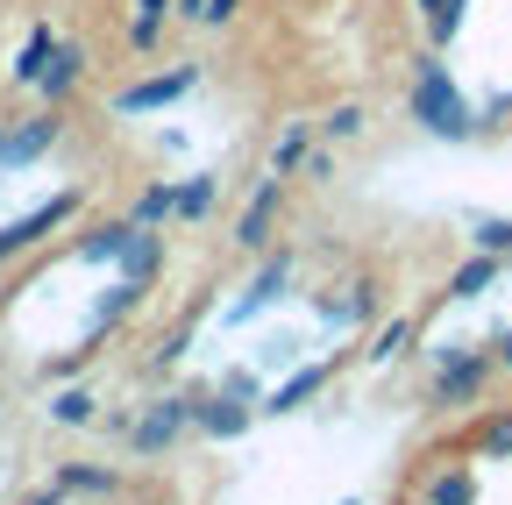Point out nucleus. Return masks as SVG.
Segmentation results:
<instances>
[{"mask_svg":"<svg viewBox=\"0 0 512 505\" xmlns=\"http://www.w3.org/2000/svg\"><path fill=\"white\" fill-rule=\"evenodd\" d=\"M477 385H484V363H477V356H456V370H441V406L477 399Z\"/></svg>","mask_w":512,"mask_h":505,"instance_id":"8","label":"nucleus"},{"mask_svg":"<svg viewBox=\"0 0 512 505\" xmlns=\"http://www.w3.org/2000/svg\"><path fill=\"white\" fill-rule=\"evenodd\" d=\"M271 214H278V178H271V185H256V200H249L235 242H242V249H264V242H271Z\"/></svg>","mask_w":512,"mask_h":505,"instance_id":"4","label":"nucleus"},{"mask_svg":"<svg viewBox=\"0 0 512 505\" xmlns=\"http://www.w3.org/2000/svg\"><path fill=\"white\" fill-rule=\"evenodd\" d=\"M491 278H498V257H491V249H477V257H470L456 278H448V299H477Z\"/></svg>","mask_w":512,"mask_h":505,"instance_id":"10","label":"nucleus"},{"mask_svg":"<svg viewBox=\"0 0 512 505\" xmlns=\"http://www.w3.org/2000/svg\"><path fill=\"white\" fill-rule=\"evenodd\" d=\"M505 363H512V335H505Z\"/></svg>","mask_w":512,"mask_h":505,"instance_id":"27","label":"nucleus"},{"mask_svg":"<svg viewBox=\"0 0 512 505\" xmlns=\"http://www.w3.org/2000/svg\"><path fill=\"white\" fill-rule=\"evenodd\" d=\"M178 427H185V399H164V406H150V413L136 420V449H143V456H157V449H164V441H171Z\"/></svg>","mask_w":512,"mask_h":505,"instance_id":"3","label":"nucleus"},{"mask_svg":"<svg viewBox=\"0 0 512 505\" xmlns=\"http://www.w3.org/2000/svg\"><path fill=\"white\" fill-rule=\"evenodd\" d=\"M320 385H328V363H306V370H292L285 385L271 392V406H264V413H292V406H299V399H313Z\"/></svg>","mask_w":512,"mask_h":505,"instance_id":"6","label":"nucleus"},{"mask_svg":"<svg viewBox=\"0 0 512 505\" xmlns=\"http://www.w3.org/2000/svg\"><path fill=\"white\" fill-rule=\"evenodd\" d=\"M235 8H242V0H207V8H200V22H228Z\"/></svg>","mask_w":512,"mask_h":505,"instance_id":"25","label":"nucleus"},{"mask_svg":"<svg viewBox=\"0 0 512 505\" xmlns=\"http://www.w3.org/2000/svg\"><path fill=\"white\" fill-rule=\"evenodd\" d=\"M285 278H292V257H271L264 271H256V285H249V299H242V306L228 313V321H249V313H264V306H271V299L285 292Z\"/></svg>","mask_w":512,"mask_h":505,"instance_id":"5","label":"nucleus"},{"mask_svg":"<svg viewBox=\"0 0 512 505\" xmlns=\"http://www.w3.org/2000/svg\"><path fill=\"white\" fill-rule=\"evenodd\" d=\"M434 505H470V477H463V470L441 477V484H434Z\"/></svg>","mask_w":512,"mask_h":505,"instance_id":"21","label":"nucleus"},{"mask_svg":"<svg viewBox=\"0 0 512 505\" xmlns=\"http://www.w3.org/2000/svg\"><path fill=\"white\" fill-rule=\"evenodd\" d=\"M406 335H413V328H406V321H392V328L377 335V349H370V356H377V363H392V356L406 349Z\"/></svg>","mask_w":512,"mask_h":505,"instance_id":"20","label":"nucleus"},{"mask_svg":"<svg viewBox=\"0 0 512 505\" xmlns=\"http://www.w3.org/2000/svg\"><path fill=\"white\" fill-rule=\"evenodd\" d=\"M157 257H164V242H157V235H143V221H136V242H128V249H121V264H128V278H136V285H143V278L157 271Z\"/></svg>","mask_w":512,"mask_h":505,"instance_id":"12","label":"nucleus"},{"mask_svg":"<svg viewBox=\"0 0 512 505\" xmlns=\"http://www.w3.org/2000/svg\"><path fill=\"white\" fill-rule=\"evenodd\" d=\"M128 242H136V228H93V235L79 242V257H93V264H114Z\"/></svg>","mask_w":512,"mask_h":505,"instance_id":"13","label":"nucleus"},{"mask_svg":"<svg viewBox=\"0 0 512 505\" xmlns=\"http://www.w3.org/2000/svg\"><path fill=\"white\" fill-rule=\"evenodd\" d=\"M29 505H50V498H29Z\"/></svg>","mask_w":512,"mask_h":505,"instance_id":"28","label":"nucleus"},{"mask_svg":"<svg viewBox=\"0 0 512 505\" xmlns=\"http://www.w3.org/2000/svg\"><path fill=\"white\" fill-rule=\"evenodd\" d=\"M136 292H143L136 278H128V285H114V292L100 299V328H114V321H121V313H128V306H136Z\"/></svg>","mask_w":512,"mask_h":505,"instance_id":"16","label":"nucleus"},{"mask_svg":"<svg viewBox=\"0 0 512 505\" xmlns=\"http://www.w3.org/2000/svg\"><path fill=\"white\" fill-rule=\"evenodd\" d=\"M356 129H363V107H335L328 114V136H356Z\"/></svg>","mask_w":512,"mask_h":505,"instance_id":"23","label":"nucleus"},{"mask_svg":"<svg viewBox=\"0 0 512 505\" xmlns=\"http://www.w3.org/2000/svg\"><path fill=\"white\" fill-rule=\"evenodd\" d=\"M164 214H178V193H171V185H150V193L136 200V221L150 228V221H164Z\"/></svg>","mask_w":512,"mask_h":505,"instance_id":"15","label":"nucleus"},{"mask_svg":"<svg viewBox=\"0 0 512 505\" xmlns=\"http://www.w3.org/2000/svg\"><path fill=\"white\" fill-rule=\"evenodd\" d=\"M57 43H50V29H29V43H22V57H15V79H43V57H50Z\"/></svg>","mask_w":512,"mask_h":505,"instance_id":"14","label":"nucleus"},{"mask_svg":"<svg viewBox=\"0 0 512 505\" xmlns=\"http://www.w3.org/2000/svg\"><path fill=\"white\" fill-rule=\"evenodd\" d=\"M72 79H79V50H72V43H57V50H50V65H43V79H36V86H43L50 100H64V93H72Z\"/></svg>","mask_w":512,"mask_h":505,"instance_id":"11","label":"nucleus"},{"mask_svg":"<svg viewBox=\"0 0 512 505\" xmlns=\"http://www.w3.org/2000/svg\"><path fill=\"white\" fill-rule=\"evenodd\" d=\"M50 413H57L64 427H86V420H93V399H86V392H57V406H50Z\"/></svg>","mask_w":512,"mask_h":505,"instance_id":"17","label":"nucleus"},{"mask_svg":"<svg viewBox=\"0 0 512 505\" xmlns=\"http://www.w3.org/2000/svg\"><path fill=\"white\" fill-rule=\"evenodd\" d=\"M214 207V178H192V185H178V214H207Z\"/></svg>","mask_w":512,"mask_h":505,"instance_id":"18","label":"nucleus"},{"mask_svg":"<svg viewBox=\"0 0 512 505\" xmlns=\"http://www.w3.org/2000/svg\"><path fill=\"white\" fill-rule=\"evenodd\" d=\"M292 164H306V129H292V136L278 143V171H292Z\"/></svg>","mask_w":512,"mask_h":505,"instance_id":"22","label":"nucleus"},{"mask_svg":"<svg viewBox=\"0 0 512 505\" xmlns=\"http://www.w3.org/2000/svg\"><path fill=\"white\" fill-rule=\"evenodd\" d=\"M192 79H200V72H192V65H178V72H164V79H143V86H128L114 107L121 114H143V107H171L178 93H192Z\"/></svg>","mask_w":512,"mask_h":505,"instance_id":"2","label":"nucleus"},{"mask_svg":"<svg viewBox=\"0 0 512 505\" xmlns=\"http://www.w3.org/2000/svg\"><path fill=\"white\" fill-rule=\"evenodd\" d=\"M413 114H420V129H427V136H448V143H463V136L477 129V114L463 107V93L448 86V72L434 65V57L420 65V79H413Z\"/></svg>","mask_w":512,"mask_h":505,"instance_id":"1","label":"nucleus"},{"mask_svg":"<svg viewBox=\"0 0 512 505\" xmlns=\"http://www.w3.org/2000/svg\"><path fill=\"white\" fill-rule=\"evenodd\" d=\"M477 249H491V257H512V221H477Z\"/></svg>","mask_w":512,"mask_h":505,"instance_id":"19","label":"nucleus"},{"mask_svg":"<svg viewBox=\"0 0 512 505\" xmlns=\"http://www.w3.org/2000/svg\"><path fill=\"white\" fill-rule=\"evenodd\" d=\"M64 484H79V491H114L107 470H64Z\"/></svg>","mask_w":512,"mask_h":505,"instance_id":"24","label":"nucleus"},{"mask_svg":"<svg viewBox=\"0 0 512 505\" xmlns=\"http://www.w3.org/2000/svg\"><path fill=\"white\" fill-rule=\"evenodd\" d=\"M491 449H512V420H505V427H491Z\"/></svg>","mask_w":512,"mask_h":505,"instance_id":"26","label":"nucleus"},{"mask_svg":"<svg viewBox=\"0 0 512 505\" xmlns=\"http://www.w3.org/2000/svg\"><path fill=\"white\" fill-rule=\"evenodd\" d=\"M200 427H207V434H221V441H235V434L249 427V406H242V399L228 392V399H214V406H200Z\"/></svg>","mask_w":512,"mask_h":505,"instance_id":"9","label":"nucleus"},{"mask_svg":"<svg viewBox=\"0 0 512 505\" xmlns=\"http://www.w3.org/2000/svg\"><path fill=\"white\" fill-rule=\"evenodd\" d=\"M50 143H57V121L43 114V121H29L22 136H0V164H29V157H36V150H50Z\"/></svg>","mask_w":512,"mask_h":505,"instance_id":"7","label":"nucleus"}]
</instances>
